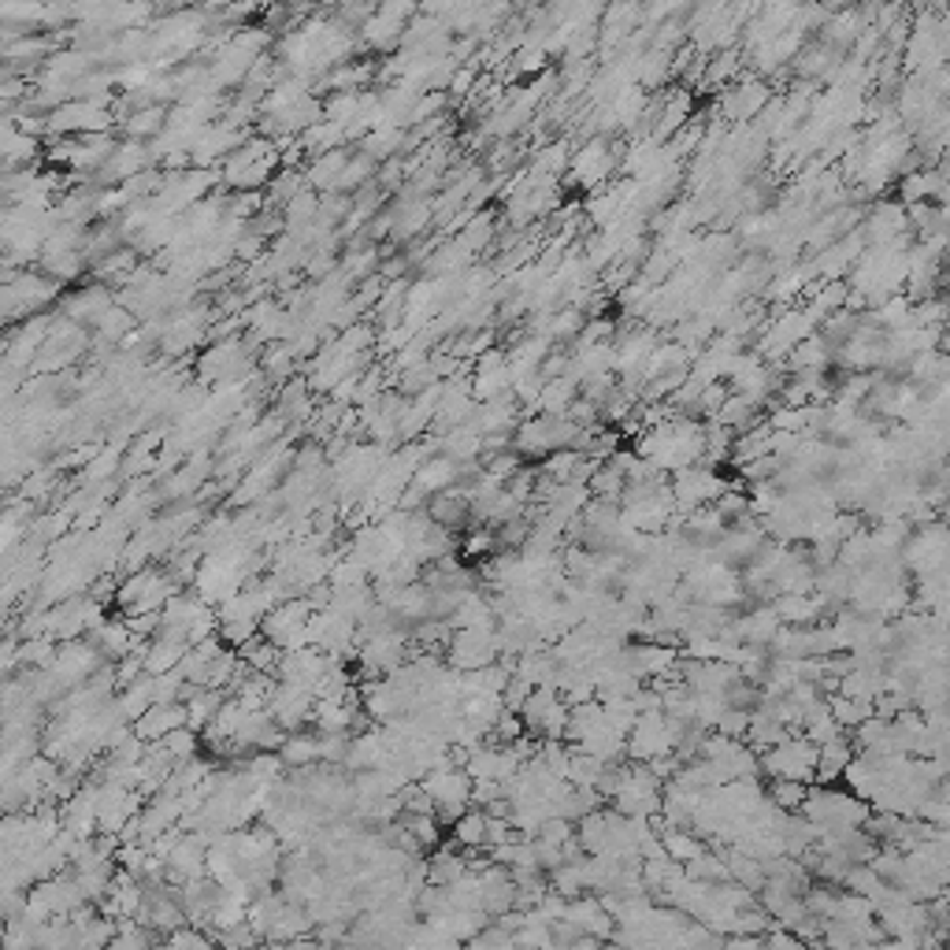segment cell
Instances as JSON below:
<instances>
[{
	"label": "cell",
	"mask_w": 950,
	"mask_h": 950,
	"mask_svg": "<svg viewBox=\"0 0 950 950\" xmlns=\"http://www.w3.org/2000/svg\"><path fill=\"white\" fill-rule=\"evenodd\" d=\"M279 168H283L279 146H275L272 138H245L242 146L227 152L224 168H219V179L234 190H261L264 182H272V175Z\"/></svg>",
	"instance_id": "obj_1"
},
{
	"label": "cell",
	"mask_w": 950,
	"mask_h": 950,
	"mask_svg": "<svg viewBox=\"0 0 950 950\" xmlns=\"http://www.w3.org/2000/svg\"><path fill=\"white\" fill-rule=\"evenodd\" d=\"M757 762H762V776H783V780H802L813 783V769H817V743H810L802 732L787 735L783 743L769 746V751H757Z\"/></svg>",
	"instance_id": "obj_2"
},
{
	"label": "cell",
	"mask_w": 950,
	"mask_h": 950,
	"mask_svg": "<svg viewBox=\"0 0 950 950\" xmlns=\"http://www.w3.org/2000/svg\"><path fill=\"white\" fill-rule=\"evenodd\" d=\"M668 487H672V497H676V513H690V508L713 505L717 494L732 487V479L717 476L713 468H706V465H687L672 472Z\"/></svg>",
	"instance_id": "obj_3"
},
{
	"label": "cell",
	"mask_w": 950,
	"mask_h": 950,
	"mask_svg": "<svg viewBox=\"0 0 950 950\" xmlns=\"http://www.w3.org/2000/svg\"><path fill=\"white\" fill-rule=\"evenodd\" d=\"M171 594H175V583H171L168 572L138 569L119 591H115V598H119L123 613H160Z\"/></svg>",
	"instance_id": "obj_4"
},
{
	"label": "cell",
	"mask_w": 950,
	"mask_h": 950,
	"mask_svg": "<svg viewBox=\"0 0 950 950\" xmlns=\"http://www.w3.org/2000/svg\"><path fill=\"white\" fill-rule=\"evenodd\" d=\"M817 331V320H813L810 312L805 309H791V312H783L780 320L772 323L769 331H765V339H762V353H757V357H787V353L794 350V345H799L805 334H813Z\"/></svg>",
	"instance_id": "obj_5"
},
{
	"label": "cell",
	"mask_w": 950,
	"mask_h": 950,
	"mask_svg": "<svg viewBox=\"0 0 950 950\" xmlns=\"http://www.w3.org/2000/svg\"><path fill=\"white\" fill-rule=\"evenodd\" d=\"M854 757V743L850 735H839L832 743L817 746V769H813V783H839L843 769L850 765Z\"/></svg>",
	"instance_id": "obj_6"
},
{
	"label": "cell",
	"mask_w": 950,
	"mask_h": 950,
	"mask_svg": "<svg viewBox=\"0 0 950 950\" xmlns=\"http://www.w3.org/2000/svg\"><path fill=\"white\" fill-rule=\"evenodd\" d=\"M609 168H613V157H609L606 138H594L587 149L575 152V160H572V179H580V182H587V186H594V182L606 179V171H609Z\"/></svg>",
	"instance_id": "obj_7"
},
{
	"label": "cell",
	"mask_w": 950,
	"mask_h": 950,
	"mask_svg": "<svg viewBox=\"0 0 950 950\" xmlns=\"http://www.w3.org/2000/svg\"><path fill=\"white\" fill-rule=\"evenodd\" d=\"M449 843L460 850H479L487 847V813L479 805H468L460 817L449 824Z\"/></svg>",
	"instance_id": "obj_8"
},
{
	"label": "cell",
	"mask_w": 950,
	"mask_h": 950,
	"mask_svg": "<svg viewBox=\"0 0 950 950\" xmlns=\"http://www.w3.org/2000/svg\"><path fill=\"white\" fill-rule=\"evenodd\" d=\"M164 123H168V108L152 101V104H141L138 112L123 119V134H130L134 141H149V138H157V134L164 130Z\"/></svg>",
	"instance_id": "obj_9"
},
{
	"label": "cell",
	"mask_w": 950,
	"mask_h": 950,
	"mask_svg": "<svg viewBox=\"0 0 950 950\" xmlns=\"http://www.w3.org/2000/svg\"><path fill=\"white\" fill-rule=\"evenodd\" d=\"M943 197V171H917V175L902 179V201L917 205V201H939Z\"/></svg>",
	"instance_id": "obj_10"
},
{
	"label": "cell",
	"mask_w": 950,
	"mask_h": 950,
	"mask_svg": "<svg viewBox=\"0 0 950 950\" xmlns=\"http://www.w3.org/2000/svg\"><path fill=\"white\" fill-rule=\"evenodd\" d=\"M765 98H769V93H765V85H757V82H751V85H739V90H728V98H724V112L732 115V119H751L754 112H762Z\"/></svg>",
	"instance_id": "obj_11"
},
{
	"label": "cell",
	"mask_w": 950,
	"mask_h": 950,
	"mask_svg": "<svg viewBox=\"0 0 950 950\" xmlns=\"http://www.w3.org/2000/svg\"><path fill=\"white\" fill-rule=\"evenodd\" d=\"M805 791H810V783L776 776V780H769V787H765V799H769L772 805H780V810H787V813H799Z\"/></svg>",
	"instance_id": "obj_12"
}]
</instances>
